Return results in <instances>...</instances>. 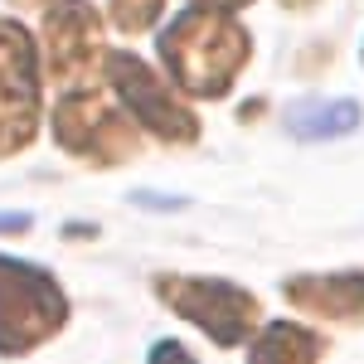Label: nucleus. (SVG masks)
<instances>
[{
	"instance_id": "nucleus-1",
	"label": "nucleus",
	"mask_w": 364,
	"mask_h": 364,
	"mask_svg": "<svg viewBox=\"0 0 364 364\" xmlns=\"http://www.w3.org/2000/svg\"><path fill=\"white\" fill-rule=\"evenodd\" d=\"M252 34L224 10L190 5L161 29V63L190 97H228L233 78L248 68Z\"/></svg>"
},
{
	"instance_id": "nucleus-2",
	"label": "nucleus",
	"mask_w": 364,
	"mask_h": 364,
	"mask_svg": "<svg viewBox=\"0 0 364 364\" xmlns=\"http://www.w3.org/2000/svg\"><path fill=\"white\" fill-rule=\"evenodd\" d=\"M68 321V296L44 267L0 252V355H29Z\"/></svg>"
},
{
	"instance_id": "nucleus-3",
	"label": "nucleus",
	"mask_w": 364,
	"mask_h": 364,
	"mask_svg": "<svg viewBox=\"0 0 364 364\" xmlns=\"http://www.w3.org/2000/svg\"><path fill=\"white\" fill-rule=\"evenodd\" d=\"M54 141L87 166H122L141 151L136 122L97 87H68L54 102Z\"/></svg>"
},
{
	"instance_id": "nucleus-4",
	"label": "nucleus",
	"mask_w": 364,
	"mask_h": 364,
	"mask_svg": "<svg viewBox=\"0 0 364 364\" xmlns=\"http://www.w3.org/2000/svg\"><path fill=\"white\" fill-rule=\"evenodd\" d=\"M156 296L175 316H185L190 326H199L214 345H224V350L252 340L257 316H262L257 296L224 277H170L166 272V277H156Z\"/></svg>"
},
{
	"instance_id": "nucleus-5",
	"label": "nucleus",
	"mask_w": 364,
	"mask_h": 364,
	"mask_svg": "<svg viewBox=\"0 0 364 364\" xmlns=\"http://www.w3.org/2000/svg\"><path fill=\"white\" fill-rule=\"evenodd\" d=\"M102 68H107V87L122 97V107L136 117L151 136H161L166 146H195L199 141V117L175 97V87L156 78L151 63H141L127 49H112L102 58Z\"/></svg>"
},
{
	"instance_id": "nucleus-6",
	"label": "nucleus",
	"mask_w": 364,
	"mask_h": 364,
	"mask_svg": "<svg viewBox=\"0 0 364 364\" xmlns=\"http://www.w3.org/2000/svg\"><path fill=\"white\" fill-rule=\"evenodd\" d=\"M39 132V49L20 20H0V156L25 151Z\"/></svg>"
},
{
	"instance_id": "nucleus-7",
	"label": "nucleus",
	"mask_w": 364,
	"mask_h": 364,
	"mask_svg": "<svg viewBox=\"0 0 364 364\" xmlns=\"http://www.w3.org/2000/svg\"><path fill=\"white\" fill-rule=\"evenodd\" d=\"M102 54V20L92 10V0H54L44 10V63L49 78L63 87H78L92 73V63Z\"/></svg>"
},
{
	"instance_id": "nucleus-8",
	"label": "nucleus",
	"mask_w": 364,
	"mask_h": 364,
	"mask_svg": "<svg viewBox=\"0 0 364 364\" xmlns=\"http://www.w3.org/2000/svg\"><path fill=\"white\" fill-rule=\"evenodd\" d=\"M282 296L321 321H364V272H301L282 282Z\"/></svg>"
},
{
	"instance_id": "nucleus-9",
	"label": "nucleus",
	"mask_w": 364,
	"mask_h": 364,
	"mask_svg": "<svg viewBox=\"0 0 364 364\" xmlns=\"http://www.w3.org/2000/svg\"><path fill=\"white\" fill-rule=\"evenodd\" d=\"M287 127H291V136H296V141L350 136V132L360 127V102H350V97H336V102H326V97H306V102H296V107L287 112Z\"/></svg>"
},
{
	"instance_id": "nucleus-10",
	"label": "nucleus",
	"mask_w": 364,
	"mask_h": 364,
	"mask_svg": "<svg viewBox=\"0 0 364 364\" xmlns=\"http://www.w3.org/2000/svg\"><path fill=\"white\" fill-rule=\"evenodd\" d=\"M321 360V336L291 321H267L252 336L248 364H316Z\"/></svg>"
},
{
	"instance_id": "nucleus-11",
	"label": "nucleus",
	"mask_w": 364,
	"mask_h": 364,
	"mask_svg": "<svg viewBox=\"0 0 364 364\" xmlns=\"http://www.w3.org/2000/svg\"><path fill=\"white\" fill-rule=\"evenodd\" d=\"M107 10H112V25L122 34H141V29H151L161 20L166 0H107Z\"/></svg>"
},
{
	"instance_id": "nucleus-12",
	"label": "nucleus",
	"mask_w": 364,
	"mask_h": 364,
	"mask_svg": "<svg viewBox=\"0 0 364 364\" xmlns=\"http://www.w3.org/2000/svg\"><path fill=\"white\" fill-rule=\"evenodd\" d=\"M146 364H195V355H190L185 345H175V340H156Z\"/></svg>"
},
{
	"instance_id": "nucleus-13",
	"label": "nucleus",
	"mask_w": 364,
	"mask_h": 364,
	"mask_svg": "<svg viewBox=\"0 0 364 364\" xmlns=\"http://www.w3.org/2000/svg\"><path fill=\"white\" fill-rule=\"evenodd\" d=\"M195 5H204V10H224V15H233V10H243V5H252V0H195Z\"/></svg>"
},
{
	"instance_id": "nucleus-14",
	"label": "nucleus",
	"mask_w": 364,
	"mask_h": 364,
	"mask_svg": "<svg viewBox=\"0 0 364 364\" xmlns=\"http://www.w3.org/2000/svg\"><path fill=\"white\" fill-rule=\"evenodd\" d=\"M0 228H29V219H25V214H5V219H0Z\"/></svg>"
},
{
	"instance_id": "nucleus-15",
	"label": "nucleus",
	"mask_w": 364,
	"mask_h": 364,
	"mask_svg": "<svg viewBox=\"0 0 364 364\" xmlns=\"http://www.w3.org/2000/svg\"><path fill=\"white\" fill-rule=\"evenodd\" d=\"M287 10H311V5H321V0H282Z\"/></svg>"
},
{
	"instance_id": "nucleus-16",
	"label": "nucleus",
	"mask_w": 364,
	"mask_h": 364,
	"mask_svg": "<svg viewBox=\"0 0 364 364\" xmlns=\"http://www.w3.org/2000/svg\"><path fill=\"white\" fill-rule=\"evenodd\" d=\"M15 5H54V0H15Z\"/></svg>"
}]
</instances>
